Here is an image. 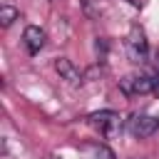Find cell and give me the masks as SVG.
<instances>
[{
	"label": "cell",
	"mask_w": 159,
	"mask_h": 159,
	"mask_svg": "<svg viewBox=\"0 0 159 159\" xmlns=\"http://www.w3.org/2000/svg\"><path fill=\"white\" fill-rule=\"evenodd\" d=\"M124 50H127V57L132 62H144L147 55H149V42H147V35L139 25H134L127 37H124Z\"/></svg>",
	"instance_id": "1"
},
{
	"label": "cell",
	"mask_w": 159,
	"mask_h": 159,
	"mask_svg": "<svg viewBox=\"0 0 159 159\" xmlns=\"http://www.w3.org/2000/svg\"><path fill=\"white\" fill-rule=\"evenodd\" d=\"M89 124H92L102 137H114V134L122 129V119H119V114L112 112V109H102V112L89 114Z\"/></svg>",
	"instance_id": "2"
},
{
	"label": "cell",
	"mask_w": 159,
	"mask_h": 159,
	"mask_svg": "<svg viewBox=\"0 0 159 159\" xmlns=\"http://www.w3.org/2000/svg\"><path fill=\"white\" fill-rule=\"evenodd\" d=\"M119 89L127 97H137V94H149L154 92V80L147 75H124L119 80Z\"/></svg>",
	"instance_id": "3"
},
{
	"label": "cell",
	"mask_w": 159,
	"mask_h": 159,
	"mask_svg": "<svg viewBox=\"0 0 159 159\" xmlns=\"http://www.w3.org/2000/svg\"><path fill=\"white\" fill-rule=\"evenodd\" d=\"M127 129H129L132 137L147 139V137H152L159 129V117H152V114H132L127 119Z\"/></svg>",
	"instance_id": "4"
},
{
	"label": "cell",
	"mask_w": 159,
	"mask_h": 159,
	"mask_svg": "<svg viewBox=\"0 0 159 159\" xmlns=\"http://www.w3.org/2000/svg\"><path fill=\"white\" fill-rule=\"evenodd\" d=\"M22 45L30 55H37L45 47V30L37 27V25H27L25 32H22Z\"/></svg>",
	"instance_id": "5"
},
{
	"label": "cell",
	"mask_w": 159,
	"mask_h": 159,
	"mask_svg": "<svg viewBox=\"0 0 159 159\" xmlns=\"http://www.w3.org/2000/svg\"><path fill=\"white\" fill-rule=\"evenodd\" d=\"M55 70H57L60 80H65L67 84H72V87H80V84H82V72H80L67 57H57V60H55Z\"/></svg>",
	"instance_id": "6"
},
{
	"label": "cell",
	"mask_w": 159,
	"mask_h": 159,
	"mask_svg": "<svg viewBox=\"0 0 159 159\" xmlns=\"http://www.w3.org/2000/svg\"><path fill=\"white\" fill-rule=\"evenodd\" d=\"M80 154H82V159H117L114 152L102 142H84L80 147Z\"/></svg>",
	"instance_id": "7"
},
{
	"label": "cell",
	"mask_w": 159,
	"mask_h": 159,
	"mask_svg": "<svg viewBox=\"0 0 159 159\" xmlns=\"http://www.w3.org/2000/svg\"><path fill=\"white\" fill-rule=\"evenodd\" d=\"M17 17H20V10L17 7H12V5H2L0 7V25L2 27H10Z\"/></svg>",
	"instance_id": "8"
},
{
	"label": "cell",
	"mask_w": 159,
	"mask_h": 159,
	"mask_svg": "<svg viewBox=\"0 0 159 159\" xmlns=\"http://www.w3.org/2000/svg\"><path fill=\"white\" fill-rule=\"evenodd\" d=\"M154 70H157V75H159V50H157V55H154Z\"/></svg>",
	"instance_id": "9"
},
{
	"label": "cell",
	"mask_w": 159,
	"mask_h": 159,
	"mask_svg": "<svg viewBox=\"0 0 159 159\" xmlns=\"http://www.w3.org/2000/svg\"><path fill=\"white\" fill-rule=\"evenodd\" d=\"M152 80H154V92L159 94V75H157V77H152Z\"/></svg>",
	"instance_id": "10"
}]
</instances>
